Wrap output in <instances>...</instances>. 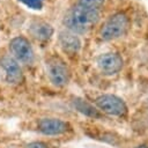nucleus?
<instances>
[{"mask_svg": "<svg viewBox=\"0 0 148 148\" xmlns=\"http://www.w3.org/2000/svg\"><path fill=\"white\" fill-rule=\"evenodd\" d=\"M37 128L45 135H60L66 133L71 126L67 121L59 118H42L37 123Z\"/></svg>", "mask_w": 148, "mask_h": 148, "instance_id": "obj_10", "label": "nucleus"}, {"mask_svg": "<svg viewBox=\"0 0 148 148\" xmlns=\"http://www.w3.org/2000/svg\"><path fill=\"white\" fill-rule=\"evenodd\" d=\"M25 148H50V147L46 143H44V142L35 141V142H30L29 145H27Z\"/></svg>", "mask_w": 148, "mask_h": 148, "instance_id": "obj_14", "label": "nucleus"}, {"mask_svg": "<svg viewBox=\"0 0 148 148\" xmlns=\"http://www.w3.org/2000/svg\"><path fill=\"white\" fill-rule=\"evenodd\" d=\"M131 27V21L125 13H116L108 17L98 30L99 39L104 42L117 39L124 36Z\"/></svg>", "mask_w": 148, "mask_h": 148, "instance_id": "obj_3", "label": "nucleus"}, {"mask_svg": "<svg viewBox=\"0 0 148 148\" xmlns=\"http://www.w3.org/2000/svg\"><path fill=\"white\" fill-rule=\"evenodd\" d=\"M0 75L9 86H17L23 82L24 75L21 65L5 51L0 54Z\"/></svg>", "mask_w": 148, "mask_h": 148, "instance_id": "obj_5", "label": "nucleus"}, {"mask_svg": "<svg viewBox=\"0 0 148 148\" xmlns=\"http://www.w3.org/2000/svg\"><path fill=\"white\" fill-rule=\"evenodd\" d=\"M96 64L103 74L113 75V74H117L123 68L124 60L121 56L116 52H106L97 57Z\"/></svg>", "mask_w": 148, "mask_h": 148, "instance_id": "obj_7", "label": "nucleus"}, {"mask_svg": "<svg viewBox=\"0 0 148 148\" xmlns=\"http://www.w3.org/2000/svg\"><path fill=\"white\" fill-rule=\"evenodd\" d=\"M79 3H82L84 6L88 7H92L96 9H99L102 7V5L104 3V0H77Z\"/></svg>", "mask_w": 148, "mask_h": 148, "instance_id": "obj_12", "label": "nucleus"}, {"mask_svg": "<svg viewBox=\"0 0 148 148\" xmlns=\"http://www.w3.org/2000/svg\"><path fill=\"white\" fill-rule=\"evenodd\" d=\"M99 17V9L76 2L68 8L62 22L65 29L76 35H83L90 31L98 23Z\"/></svg>", "mask_w": 148, "mask_h": 148, "instance_id": "obj_1", "label": "nucleus"}, {"mask_svg": "<svg viewBox=\"0 0 148 148\" xmlns=\"http://www.w3.org/2000/svg\"><path fill=\"white\" fill-rule=\"evenodd\" d=\"M58 45L65 54L73 57L80 52L82 42L79 35L67 29H64V30H60L58 34Z\"/></svg>", "mask_w": 148, "mask_h": 148, "instance_id": "obj_8", "label": "nucleus"}, {"mask_svg": "<svg viewBox=\"0 0 148 148\" xmlns=\"http://www.w3.org/2000/svg\"><path fill=\"white\" fill-rule=\"evenodd\" d=\"M7 51L20 65H32L36 58L30 39L23 35L13 37L8 42Z\"/></svg>", "mask_w": 148, "mask_h": 148, "instance_id": "obj_4", "label": "nucleus"}, {"mask_svg": "<svg viewBox=\"0 0 148 148\" xmlns=\"http://www.w3.org/2000/svg\"><path fill=\"white\" fill-rule=\"evenodd\" d=\"M45 68L50 82L57 88H64L69 83L71 69L66 61L58 54H49L45 58Z\"/></svg>", "mask_w": 148, "mask_h": 148, "instance_id": "obj_2", "label": "nucleus"}, {"mask_svg": "<svg viewBox=\"0 0 148 148\" xmlns=\"http://www.w3.org/2000/svg\"><path fill=\"white\" fill-rule=\"evenodd\" d=\"M95 104L101 111H103L104 113L111 114V116L123 117L127 113L126 103L116 95H111V94L101 95L96 97Z\"/></svg>", "mask_w": 148, "mask_h": 148, "instance_id": "obj_6", "label": "nucleus"}, {"mask_svg": "<svg viewBox=\"0 0 148 148\" xmlns=\"http://www.w3.org/2000/svg\"><path fill=\"white\" fill-rule=\"evenodd\" d=\"M20 1H22L24 5H27L32 9H40L43 6V0H20Z\"/></svg>", "mask_w": 148, "mask_h": 148, "instance_id": "obj_13", "label": "nucleus"}, {"mask_svg": "<svg viewBox=\"0 0 148 148\" xmlns=\"http://www.w3.org/2000/svg\"><path fill=\"white\" fill-rule=\"evenodd\" d=\"M72 105L82 114L91 117V118H101V113L98 110L94 108L88 101L81 98V97H73L72 98Z\"/></svg>", "mask_w": 148, "mask_h": 148, "instance_id": "obj_11", "label": "nucleus"}, {"mask_svg": "<svg viewBox=\"0 0 148 148\" xmlns=\"http://www.w3.org/2000/svg\"><path fill=\"white\" fill-rule=\"evenodd\" d=\"M28 34L35 40L45 43L52 38V36L54 34V29L49 22H46L42 18H34L29 22Z\"/></svg>", "mask_w": 148, "mask_h": 148, "instance_id": "obj_9", "label": "nucleus"}, {"mask_svg": "<svg viewBox=\"0 0 148 148\" xmlns=\"http://www.w3.org/2000/svg\"><path fill=\"white\" fill-rule=\"evenodd\" d=\"M135 148H148L147 146H139V147H135Z\"/></svg>", "mask_w": 148, "mask_h": 148, "instance_id": "obj_15", "label": "nucleus"}]
</instances>
